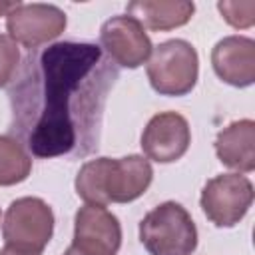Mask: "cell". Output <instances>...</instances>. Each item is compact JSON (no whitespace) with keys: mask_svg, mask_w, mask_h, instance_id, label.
I'll return each instance as SVG.
<instances>
[{"mask_svg":"<svg viewBox=\"0 0 255 255\" xmlns=\"http://www.w3.org/2000/svg\"><path fill=\"white\" fill-rule=\"evenodd\" d=\"M100 60L102 50L96 44L76 42L54 44L40 56V116L26 131L34 155L54 157L76 147V96L92 90L86 76Z\"/></svg>","mask_w":255,"mask_h":255,"instance_id":"6da1fadb","label":"cell"},{"mask_svg":"<svg viewBox=\"0 0 255 255\" xmlns=\"http://www.w3.org/2000/svg\"><path fill=\"white\" fill-rule=\"evenodd\" d=\"M153 169L143 155L96 157L86 161L76 175V193L90 205L129 203L145 193Z\"/></svg>","mask_w":255,"mask_h":255,"instance_id":"7a4b0ae2","label":"cell"},{"mask_svg":"<svg viewBox=\"0 0 255 255\" xmlns=\"http://www.w3.org/2000/svg\"><path fill=\"white\" fill-rule=\"evenodd\" d=\"M139 241L149 255H191L197 247V227L183 205L163 201L139 221Z\"/></svg>","mask_w":255,"mask_h":255,"instance_id":"3957f363","label":"cell"},{"mask_svg":"<svg viewBox=\"0 0 255 255\" xmlns=\"http://www.w3.org/2000/svg\"><path fill=\"white\" fill-rule=\"evenodd\" d=\"M151 88L161 96H185L189 94L199 76L197 50L181 38L165 40L151 50V58L145 66Z\"/></svg>","mask_w":255,"mask_h":255,"instance_id":"277c9868","label":"cell"},{"mask_svg":"<svg viewBox=\"0 0 255 255\" xmlns=\"http://www.w3.org/2000/svg\"><path fill=\"white\" fill-rule=\"evenodd\" d=\"M54 235V211L40 197L14 199L2 221V237L8 247L40 253Z\"/></svg>","mask_w":255,"mask_h":255,"instance_id":"5b68a950","label":"cell"},{"mask_svg":"<svg viewBox=\"0 0 255 255\" xmlns=\"http://www.w3.org/2000/svg\"><path fill=\"white\" fill-rule=\"evenodd\" d=\"M253 203V183L241 173H219L201 189L199 205L217 227L237 225Z\"/></svg>","mask_w":255,"mask_h":255,"instance_id":"8992f818","label":"cell"},{"mask_svg":"<svg viewBox=\"0 0 255 255\" xmlns=\"http://www.w3.org/2000/svg\"><path fill=\"white\" fill-rule=\"evenodd\" d=\"M66 12L54 4H18L6 14V30L16 44L26 48H38L66 30Z\"/></svg>","mask_w":255,"mask_h":255,"instance_id":"52a82bcc","label":"cell"},{"mask_svg":"<svg viewBox=\"0 0 255 255\" xmlns=\"http://www.w3.org/2000/svg\"><path fill=\"white\" fill-rule=\"evenodd\" d=\"M100 42L108 56L122 68H139L151 56V40L141 26L129 14L112 16L100 28Z\"/></svg>","mask_w":255,"mask_h":255,"instance_id":"ba28073f","label":"cell"},{"mask_svg":"<svg viewBox=\"0 0 255 255\" xmlns=\"http://www.w3.org/2000/svg\"><path fill=\"white\" fill-rule=\"evenodd\" d=\"M191 143V129L187 120L177 112L155 114L141 133V149L147 159L157 163H171L183 157Z\"/></svg>","mask_w":255,"mask_h":255,"instance_id":"9c48e42d","label":"cell"},{"mask_svg":"<svg viewBox=\"0 0 255 255\" xmlns=\"http://www.w3.org/2000/svg\"><path fill=\"white\" fill-rule=\"evenodd\" d=\"M72 245L94 255H116L122 245V225L104 205L86 203L74 215Z\"/></svg>","mask_w":255,"mask_h":255,"instance_id":"30bf717a","label":"cell"},{"mask_svg":"<svg viewBox=\"0 0 255 255\" xmlns=\"http://www.w3.org/2000/svg\"><path fill=\"white\" fill-rule=\"evenodd\" d=\"M211 66L225 84L251 86L255 82V42L247 36H225L211 50Z\"/></svg>","mask_w":255,"mask_h":255,"instance_id":"8fae6325","label":"cell"},{"mask_svg":"<svg viewBox=\"0 0 255 255\" xmlns=\"http://www.w3.org/2000/svg\"><path fill=\"white\" fill-rule=\"evenodd\" d=\"M219 161L241 173L255 169V122L245 118L231 122L215 137Z\"/></svg>","mask_w":255,"mask_h":255,"instance_id":"7c38bea8","label":"cell"},{"mask_svg":"<svg viewBox=\"0 0 255 255\" xmlns=\"http://www.w3.org/2000/svg\"><path fill=\"white\" fill-rule=\"evenodd\" d=\"M195 4L187 0H135L128 4V14L141 22L143 28L153 32H167L191 20Z\"/></svg>","mask_w":255,"mask_h":255,"instance_id":"4fadbf2b","label":"cell"},{"mask_svg":"<svg viewBox=\"0 0 255 255\" xmlns=\"http://www.w3.org/2000/svg\"><path fill=\"white\" fill-rule=\"evenodd\" d=\"M32 171V157L20 139L0 135V185H16Z\"/></svg>","mask_w":255,"mask_h":255,"instance_id":"5bb4252c","label":"cell"},{"mask_svg":"<svg viewBox=\"0 0 255 255\" xmlns=\"http://www.w3.org/2000/svg\"><path fill=\"white\" fill-rule=\"evenodd\" d=\"M217 10L233 28H249L255 22V2H217Z\"/></svg>","mask_w":255,"mask_h":255,"instance_id":"9a60e30c","label":"cell"},{"mask_svg":"<svg viewBox=\"0 0 255 255\" xmlns=\"http://www.w3.org/2000/svg\"><path fill=\"white\" fill-rule=\"evenodd\" d=\"M20 64V50L18 44L6 36L0 34V88L8 86V82L14 78Z\"/></svg>","mask_w":255,"mask_h":255,"instance_id":"2e32d148","label":"cell"},{"mask_svg":"<svg viewBox=\"0 0 255 255\" xmlns=\"http://www.w3.org/2000/svg\"><path fill=\"white\" fill-rule=\"evenodd\" d=\"M0 255H40V253H30V251H20V249H14V247H4L0 249Z\"/></svg>","mask_w":255,"mask_h":255,"instance_id":"e0dca14e","label":"cell"},{"mask_svg":"<svg viewBox=\"0 0 255 255\" xmlns=\"http://www.w3.org/2000/svg\"><path fill=\"white\" fill-rule=\"evenodd\" d=\"M20 2L16 0V2H0V16H6L10 10H14L16 6H18Z\"/></svg>","mask_w":255,"mask_h":255,"instance_id":"ac0fdd59","label":"cell"},{"mask_svg":"<svg viewBox=\"0 0 255 255\" xmlns=\"http://www.w3.org/2000/svg\"><path fill=\"white\" fill-rule=\"evenodd\" d=\"M64 255H94V253H88V251H82V249L76 247V245H70V247L64 251Z\"/></svg>","mask_w":255,"mask_h":255,"instance_id":"d6986e66","label":"cell"}]
</instances>
